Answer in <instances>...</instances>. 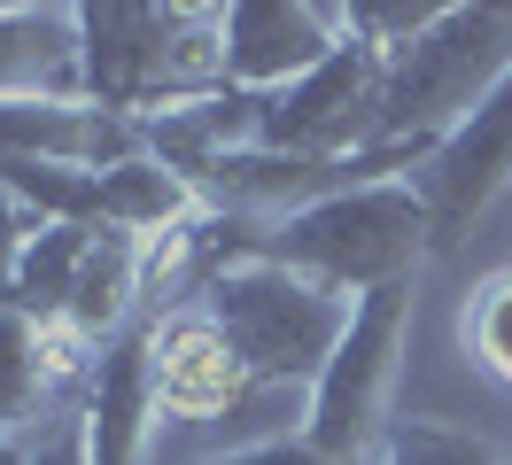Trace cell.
I'll list each match as a JSON object with an SVG mask.
<instances>
[{
  "mask_svg": "<svg viewBox=\"0 0 512 465\" xmlns=\"http://www.w3.org/2000/svg\"><path fill=\"white\" fill-rule=\"evenodd\" d=\"M241 396H256L241 357L202 310H163L156 318V403L163 419H225Z\"/></svg>",
  "mask_w": 512,
  "mask_h": 465,
  "instance_id": "obj_10",
  "label": "cell"
},
{
  "mask_svg": "<svg viewBox=\"0 0 512 465\" xmlns=\"http://www.w3.org/2000/svg\"><path fill=\"white\" fill-rule=\"evenodd\" d=\"M194 465H373V458H334L295 427V434H264V442H241V450H218V458H194Z\"/></svg>",
  "mask_w": 512,
  "mask_h": 465,
  "instance_id": "obj_16",
  "label": "cell"
},
{
  "mask_svg": "<svg viewBox=\"0 0 512 465\" xmlns=\"http://www.w3.org/2000/svg\"><path fill=\"white\" fill-rule=\"evenodd\" d=\"M350 31V8L319 0H233L225 8V86L233 93H280L303 70H319Z\"/></svg>",
  "mask_w": 512,
  "mask_h": 465,
  "instance_id": "obj_8",
  "label": "cell"
},
{
  "mask_svg": "<svg viewBox=\"0 0 512 465\" xmlns=\"http://www.w3.org/2000/svg\"><path fill=\"white\" fill-rule=\"evenodd\" d=\"M458 341H466V357H474L497 388H512V272L474 287V303L458 318Z\"/></svg>",
  "mask_w": 512,
  "mask_h": 465,
  "instance_id": "obj_15",
  "label": "cell"
},
{
  "mask_svg": "<svg viewBox=\"0 0 512 465\" xmlns=\"http://www.w3.org/2000/svg\"><path fill=\"white\" fill-rule=\"evenodd\" d=\"M32 458V450H24V442H8V434H0V465H24Z\"/></svg>",
  "mask_w": 512,
  "mask_h": 465,
  "instance_id": "obj_19",
  "label": "cell"
},
{
  "mask_svg": "<svg viewBox=\"0 0 512 465\" xmlns=\"http://www.w3.org/2000/svg\"><path fill=\"white\" fill-rule=\"evenodd\" d=\"M381 86L388 47L350 24L319 70H303L280 93H256V148L303 155V163H350V155L381 148Z\"/></svg>",
  "mask_w": 512,
  "mask_h": 465,
  "instance_id": "obj_5",
  "label": "cell"
},
{
  "mask_svg": "<svg viewBox=\"0 0 512 465\" xmlns=\"http://www.w3.org/2000/svg\"><path fill=\"white\" fill-rule=\"evenodd\" d=\"M78 62L86 101L125 124L194 109L225 86V8H78Z\"/></svg>",
  "mask_w": 512,
  "mask_h": 465,
  "instance_id": "obj_2",
  "label": "cell"
},
{
  "mask_svg": "<svg viewBox=\"0 0 512 465\" xmlns=\"http://www.w3.org/2000/svg\"><path fill=\"white\" fill-rule=\"evenodd\" d=\"M512 78V0L435 8L412 39L388 47L381 148H443L489 93Z\"/></svg>",
  "mask_w": 512,
  "mask_h": 465,
  "instance_id": "obj_3",
  "label": "cell"
},
{
  "mask_svg": "<svg viewBox=\"0 0 512 465\" xmlns=\"http://www.w3.org/2000/svg\"><path fill=\"white\" fill-rule=\"evenodd\" d=\"M404 341H412V287H373L350 303V326L326 357L303 434L334 450V458H373L388 434V396H396V372H404Z\"/></svg>",
  "mask_w": 512,
  "mask_h": 465,
  "instance_id": "obj_6",
  "label": "cell"
},
{
  "mask_svg": "<svg viewBox=\"0 0 512 465\" xmlns=\"http://www.w3.org/2000/svg\"><path fill=\"white\" fill-rule=\"evenodd\" d=\"M505 465H512V450H505Z\"/></svg>",
  "mask_w": 512,
  "mask_h": 465,
  "instance_id": "obj_20",
  "label": "cell"
},
{
  "mask_svg": "<svg viewBox=\"0 0 512 465\" xmlns=\"http://www.w3.org/2000/svg\"><path fill=\"white\" fill-rule=\"evenodd\" d=\"M55 357H47V326L24 310H0V434L8 442H39L47 411H55Z\"/></svg>",
  "mask_w": 512,
  "mask_h": 465,
  "instance_id": "obj_13",
  "label": "cell"
},
{
  "mask_svg": "<svg viewBox=\"0 0 512 465\" xmlns=\"http://www.w3.org/2000/svg\"><path fill=\"white\" fill-rule=\"evenodd\" d=\"M505 179H512V78L419 163V179H412L419 202H427V225H435V256H450L474 233V217L497 202Z\"/></svg>",
  "mask_w": 512,
  "mask_h": 465,
  "instance_id": "obj_7",
  "label": "cell"
},
{
  "mask_svg": "<svg viewBox=\"0 0 512 465\" xmlns=\"http://www.w3.org/2000/svg\"><path fill=\"white\" fill-rule=\"evenodd\" d=\"M0 101H86L78 8H8L0 0Z\"/></svg>",
  "mask_w": 512,
  "mask_h": 465,
  "instance_id": "obj_11",
  "label": "cell"
},
{
  "mask_svg": "<svg viewBox=\"0 0 512 465\" xmlns=\"http://www.w3.org/2000/svg\"><path fill=\"white\" fill-rule=\"evenodd\" d=\"M194 310L225 334V349L241 357L249 388H319L334 341L350 326V295H334L319 279L288 272L272 256H233L202 279Z\"/></svg>",
  "mask_w": 512,
  "mask_h": 465,
  "instance_id": "obj_4",
  "label": "cell"
},
{
  "mask_svg": "<svg viewBox=\"0 0 512 465\" xmlns=\"http://www.w3.org/2000/svg\"><path fill=\"white\" fill-rule=\"evenodd\" d=\"M24 241H32V217L0 194V310H16V264H24Z\"/></svg>",
  "mask_w": 512,
  "mask_h": 465,
  "instance_id": "obj_17",
  "label": "cell"
},
{
  "mask_svg": "<svg viewBox=\"0 0 512 465\" xmlns=\"http://www.w3.org/2000/svg\"><path fill=\"white\" fill-rule=\"evenodd\" d=\"M225 225L218 264L233 256H272L288 272L319 279L334 295H373V287H412V272L435 256V225H427V202H419L412 179H373L350 186V194H326L295 217H272V225H249V217H218L210 210V233Z\"/></svg>",
  "mask_w": 512,
  "mask_h": 465,
  "instance_id": "obj_1",
  "label": "cell"
},
{
  "mask_svg": "<svg viewBox=\"0 0 512 465\" xmlns=\"http://www.w3.org/2000/svg\"><path fill=\"white\" fill-rule=\"evenodd\" d=\"M156 318H132L117 341H101L94 372H86V403H78V442L86 465H148L156 442Z\"/></svg>",
  "mask_w": 512,
  "mask_h": 465,
  "instance_id": "obj_9",
  "label": "cell"
},
{
  "mask_svg": "<svg viewBox=\"0 0 512 465\" xmlns=\"http://www.w3.org/2000/svg\"><path fill=\"white\" fill-rule=\"evenodd\" d=\"M24 465H86V442H78V419H55V427L32 442Z\"/></svg>",
  "mask_w": 512,
  "mask_h": 465,
  "instance_id": "obj_18",
  "label": "cell"
},
{
  "mask_svg": "<svg viewBox=\"0 0 512 465\" xmlns=\"http://www.w3.org/2000/svg\"><path fill=\"white\" fill-rule=\"evenodd\" d=\"M194 217H210L202 202V186L187 171H171L163 155H125V163H109L101 171V225H117L132 241H156V233H179Z\"/></svg>",
  "mask_w": 512,
  "mask_h": 465,
  "instance_id": "obj_12",
  "label": "cell"
},
{
  "mask_svg": "<svg viewBox=\"0 0 512 465\" xmlns=\"http://www.w3.org/2000/svg\"><path fill=\"white\" fill-rule=\"evenodd\" d=\"M373 465H505V450L474 427H450V419H388Z\"/></svg>",
  "mask_w": 512,
  "mask_h": 465,
  "instance_id": "obj_14",
  "label": "cell"
}]
</instances>
